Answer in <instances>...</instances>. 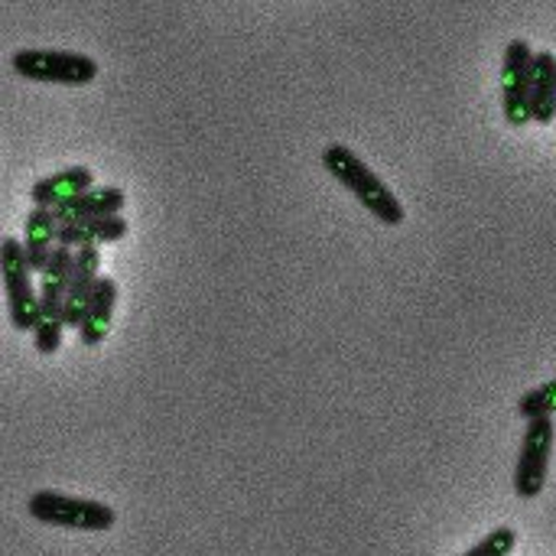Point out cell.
I'll return each instance as SVG.
<instances>
[{
  "mask_svg": "<svg viewBox=\"0 0 556 556\" xmlns=\"http://www.w3.org/2000/svg\"><path fill=\"white\" fill-rule=\"evenodd\" d=\"M323 166H326V173L339 182V186H345L358 202H362V208H368L381 225H388V228H401L404 225V218H407V208H404V202L394 195V189L352 150V147H345V143H329L326 150H323Z\"/></svg>",
  "mask_w": 556,
  "mask_h": 556,
  "instance_id": "obj_1",
  "label": "cell"
},
{
  "mask_svg": "<svg viewBox=\"0 0 556 556\" xmlns=\"http://www.w3.org/2000/svg\"><path fill=\"white\" fill-rule=\"evenodd\" d=\"M75 251L55 248L49 267L39 274V319L33 329V345L39 355H55L62 349V339L68 332L65 326V293L72 283Z\"/></svg>",
  "mask_w": 556,
  "mask_h": 556,
  "instance_id": "obj_2",
  "label": "cell"
},
{
  "mask_svg": "<svg viewBox=\"0 0 556 556\" xmlns=\"http://www.w3.org/2000/svg\"><path fill=\"white\" fill-rule=\"evenodd\" d=\"M26 515L46 528L62 531H81V534H104L117 525V515L111 505L98 498H78L55 489H39L26 498Z\"/></svg>",
  "mask_w": 556,
  "mask_h": 556,
  "instance_id": "obj_3",
  "label": "cell"
},
{
  "mask_svg": "<svg viewBox=\"0 0 556 556\" xmlns=\"http://www.w3.org/2000/svg\"><path fill=\"white\" fill-rule=\"evenodd\" d=\"M10 68L20 78L29 81H42V85H68V88H81L91 85L101 72L98 59L85 55V52H72V49H16L10 52Z\"/></svg>",
  "mask_w": 556,
  "mask_h": 556,
  "instance_id": "obj_4",
  "label": "cell"
},
{
  "mask_svg": "<svg viewBox=\"0 0 556 556\" xmlns=\"http://www.w3.org/2000/svg\"><path fill=\"white\" fill-rule=\"evenodd\" d=\"M0 283L10 326L16 332H33L39 319V283L33 280V267L20 238L0 241Z\"/></svg>",
  "mask_w": 556,
  "mask_h": 556,
  "instance_id": "obj_5",
  "label": "cell"
},
{
  "mask_svg": "<svg viewBox=\"0 0 556 556\" xmlns=\"http://www.w3.org/2000/svg\"><path fill=\"white\" fill-rule=\"evenodd\" d=\"M554 417L528 420L521 450H518V463H515V495L521 502H534L544 492L547 472H551V456H554Z\"/></svg>",
  "mask_w": 556,
  "mask_h": 556,
  "instance_id": "obj_6",
  "label": "cell"
},
{
  "mask_svg": "<svg viewBox=\"0 0 556 556\" xmlns=\"http://www.w3.org/2000/svg\"><path fill=\"white\" fill-rule=\"evenodd\" d=\"M531 65H534V49L525 36H515L505 46L502 59V114L508 127H528L531 121Z\"/></svg>",
  "mask_w": 556,
  "mask_h": 556,
  "instance_id": "obj_7",
  "label": "cell"
},
{
  "mask_svg": "<svg viewBox=\"0 0 556 556\" xmlns=\"http://www.w3.org/2000/svg\"><path fill=\"white\" fill-rule=\"evenodd\" d=\"M94 186H98V182H94V173H91L88 166H65V169H59V173H52V176L36 179V182L29 186V199H33L36 208L55 212V208H62L65 202L78 199L81 192H88V189H94Z\"/></svg>",
  "mask_w": 556,
  "mask_h": 556,
  "instance_id": "obj_8",
  "label": "cell"
},
{
  "mask_svg": "<svg viewBox=\"0 0 556 556\" xmlns=\"http://www.w3.org/2000/svg\"><path fill=\"white\" fill-rule=\"evenodd\" d=\"M130 235V222L124 215H108V218H85V222H68L59 225V248H101V244H117Z\"/></svg>",
  "mask_w": 556,
  "mask_h": 556,
  "instance_id": "obj_9",
  "label": "cell"
},
{
  "mask_svg": "<svg viewBox=\"0 0 556 556\" xmlns=\"http://www.w3.org/2000/svg\"><path fill=\"white\" fill-rule=\"evenodd\" d=\"M127 205V192L121 186H94L88 192H81L78 199L65 202L62 208H55V222L68 225V222H85V218H108V215H124Z\"/></svg>",
  "mask_w": 556,
  "mask_h": 556,
  "instance_id": "obj_10",
  "label": "cell"
},
{
  "mask_svg": "<svg viewBox=\"0 0 556 556\" xmlns=\"http://www.w3.org/2000/svg\"><path fill=\"white\" fill-rule=\"evenodd\" d=\"M23 251L29 257L33 274H42L59 248V222L49 208H33L23 222Z\"/></svg>",
  "mask_w": 556,
  "mask_h": 556,
  "instance_id": "obj_11",
  "label": "cell"
},
{
  "mask_svg": "<svg viewBox=\"0 0 556 556\" xmlns=\"http://www.w3.org/2000/svg\"><path fill=\"white\" fill-rule=\"evenodd\" d=\"M531 121L551 127L556 121V55L551 49H534L531 65Z\"/></svg>",
  "mask_w": 556,
  "mask_h": 556,
  "instance_id": "obj_12",
  "label": "cell"
},
{
  "mask_svg": "<svg viewBox=\"0 0 556 556\" xmlns=\"http://www.w3.org/2000/svg\"><path fill=\"white\" fill-rule=\"evenodd\" d=\"M114 309H117V280L104 274L94 296H91V303H88V313H85V319L78 326V342L88 345V349L101 345L108 339V332H111Z\"/></svg>",
  "mask_w": 556,
  "mask_h": 556,
  "instance_id": "obj_13",
  "label": "cell"
},
{
  "mask_svg": "<svg viewBox=\"0 0 556 556\" xmlns=\"http://www.w3.org/2000/svg\"><path fill=\"white\" fill-rule=\"evenodd\" d=\"M556 414V378L544 381L531 391H525L518 397V417L525 420H538V417H554Z\"/></svg>",
  "mask_w": 556,
  "mask_h": 556,
  "instance_id": "obj_14",
  "label": "cell"
},
{
  "mask_svg": "<svg viewBox=\"0 0 556 556\" xmlns=\"http://www.w3.org/2000/svg\"><path fill=\"white\" fill-rule=\"evenodd\" d=\"M518 547V531L502 525L492 534H485L476 547H469L463 556H511Z\"/></svg>",
  "mask_w": 556,
  "mask_h": 556,
  "instance_id": "obj_15",
  "label": "cell"
}]
</instances>
